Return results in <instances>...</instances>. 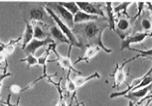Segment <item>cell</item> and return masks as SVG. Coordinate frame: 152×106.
I'll return each mask as SVG.
<instances>
[{
	"instance_id": "6da1fadb",
	"label": "cell",
	"mask_w": 152,
	"mask_h": 106,
	"mask_svg": "<svg viewBox=\"0 0 152 106\" xmlns=\"http://www.w3.org/2000/svg\"><path fill=\"white\" fill-rule=\"evenodd\" d=\"M108 27L107 18H99L96 21L76 24L72 29L79 43L84 47H99L105 53L110 54L113 50L105 48L102 41V32Z\"/></svg>"
},
{
	"instance_id": "7a4b0ae2",
	"label": "cell",
	"mask_w": 152,
	"mask_h": 106,
	"mask_svg": "<svg viewBox=\"0 0 152 106\" xmlns=\"http://www.w3.org/2000/svg\"><path fill=\"white\" fill-rule=\"evenodd\" d=\"M25 23H40L53 26L54 21L45 10V2H23L20 5Z\"/></svg>"
},
{
	"instance_id": "3957f363",
	"label": "cell",
	"mask_w": 152,
	"mask_h": 106,
	"mask_svg": "<svg viewBox=\"0 0 152 106\" xmlns=\"http://www.w3.org/2000/svg\"><path fill=\"white\" fill-rule=\"evenodd\" d=\"M45 10H46V12L49 14V15L52 17L54 23H56V25L58 26L59 29L63 32V34H64V35L67 37V39L69 40V42H70V46H69V47H72V46H74V47H77V48L82 49V50H85V47L81 44V43H79V41L76 38V36L74 35L73 31H72L70 28H69L68 26L65 24L64 22L61 21V20H60L58 17L56 16V14L54 13L53 11L50 9V8H48L47 6H46V5H45Z\"/></svg>"
},
{
	"instance_id": "277c9868",
	"label": "cell",
	"mask_w": 152,
	"mask_h": 106,
	"mask_svg": "<svg viewBox=\"0 0 152 106\" xmlns=\"http://www.w3.org/2000/svg\"><path fill=\"white\" fill-rule=\"evenodd\" d=\"M45 5L48 8H50L58 18L65 23L69 28L72 30L74 28V15L71 14L67 9L62 7L61 5L58 4V2H45Z\"/></svg>"
},
{
	"instance_id": "5b68a950",
	"label": "cell",
	"mask_w": 152,
	"mask_h": 106,
	"mask_svg": "<svg viewBox=\"0 0 152 106\" xmlns=\"http://www.w3.org/2000/svg\"><path fill=\"white\" fill-rule=\"evenodd\" d=\"M133 22H135V20L130 18L129 16H123L119 15L118 16V21H117L116 28L114 31H116L117 35L119 36V38L121 40H124L126 37L133 34V27L132 24Z\"/></svg>"
},
{
	"instance_id": "8992f818",
	"label": "cell",
	"mask_w": 152,
	"mask_h": 106,
	"mask_svg": "<svg viewBox=\"0 0 152 106\" xmlns=\"http://www.w3.org/2000/svg\"><path fill=\"white\" fill-rule=\"evenodd\" d=\"M80 10H83V12L88 14V15L99 16L100 18H105L104 13L102 11V7H104V4L102 2H76Z\"/></svg>"
},
{
	"instance_id": "52a82bcc",
	"label": "cell",
	"mask_w": 152,
	"mask_h": 106,
	"mask_svg": "<svg viewBox=\"0 0 152 106\" xmlns=\"http://www.w3.org/2000/svg\"><path fill=\"white\" fill-rule=\"evenodd\" d=\"M151 14L150 11L145 10L143 14H141L137 21L135 22V28H133L134 33H150L152 23H151Z\"/></svg>"
},
{
	"instance_id": "ba28073f",
	"label": "cell",
	"mask_w": 152,
	"mask_h": 106,
	"mask_svg": "<svg viewBox=\"0 0 152 106\" xmlns=\"http://www.w3.org/2000/svg\"><path fill=\"white\" fill-rule=\"evenodd\" d=\"M56 46H57V43H54L52 44V51L55 53V55L57 56V60L54 62H57L59 64V65L61 67L63 70H68L70 71H74V73H77L78 74H82L81 71L75 70L74 67H73V64L71 62V59H70V55H71V50H72V47H69V54H68V57H63L61 55H59L58 52L56 51Z\"/></svg>"
},
{
	"instance_id": "9c48e42d",
	"label": "cell",
	"mask_w": 152,
	"mask_h": 106,
	"mask_svg": "<svg viewBox=\"0 0 152 106\" xmlns=\"http://www.w3.org/2000/svg\"><path fill=\"white\" fill-rule=\"evenodd\" d=\"M151 33H134L131 34V35L127 36L124 40H122L121 42V47H120V51H123L125 49L131 51L132 48L130 47L131 44H139L142 41L147 38V37H150Z\"/></svg>"
},
{
	"instance_id": "30bf717a",
	"label": "cell",
	"mask_w": 152,
	"mask_h": 106,
	"mask_svg": "<svg viewBox=\"0 0 152 106\" xmlns=\"http://www.w3.org/2000/svg\"><path fill=\"white\" fill-rule=\"evenodd\" d=\"M133 60H135V57H133V58L129 59L128 61H125L124 62H123L122 65H118L116 64L115 65V70H114V71L111 74H110V76H113L114 77V84H113V88H116L118 87L120 84L122 83L123 81H125L126 78V74L123 71V68H124V67L126 65L128 64V62H132Z\"/></svg>"
},
{
	"instance_id": "8fae6325",
	"label": "cell",
	"mask_w": 152,
	"mask_h": 106,
	"mask_svg": "<svg viewBox=\"0 0 152 106\" xmlns=\"http://www.w3.org/2000/svg\"><path fill=\"white\" fill-rule=\"evenodd\" d=\"M55 41L50 38V37H48L47 39L45 40H37V39H33L32 41H31L29 44L27 45V47L24 49V53L26 54V55H33L35 54V52L38 50V49L44 47V46H47V45H51V44H54Z\"/></svg>"
},
{
	"instance_id": "7c38bea8",
	"label": "cell",
	"mask_w": 152,
	"mask_h": 106,
	"mask_svg": "<svg viewBox=\"0 0 152 106\" xmlns=\"http://www.w3.org/2000/svg\"><path fill=\"white\" fill-rule=\"evenodd\" d=\"M151 84L147 85V86L143 87V88H140L138 90H135V91H130L128 92L127 94H125V98L129 99V101H132L133 103H136L138 102L139 99H142L143 97H145V95L147 94L148 92L151 91Z\"/></svg>"
},
{
	"instance_id": "4fadbf2b",
	"label": "cell",
	"mask_w": 152,
	"mask_h": 106,
	"mask_svg": "<svg viewBox=\"0 0 152 106\" xmlns=\"http://www.w3.org/2000/svg\"><path fill=\"white\" fill-rule=\"evenodd\" d=\"M48 33H49L50 38L55 39V41L58 42L57 44L65 43V44H68L70 46V42H69V40L67 39V37L63 34V32L59 29V27L57 25L50 26V27H49V30H48Z\"/></svg>"
},
{
	"instance_id": "5bb4252c",
	"label": "cell",
	"mask_w": 152,
	"mask_h": 106,
	"mask_svg": "<svg viewBox=\"0 0 152 106\" xmlns=\"http://www.w3.org/2000/svg\"><path fill=\"white\" fill-rule=\"evenodd\" d=\"M99 16H94V15H88V14L83 12L80 10L78 13H76L74 15V24H81V23H87L91 21H96L99 19Z\"/></svg>"
},
{
	"instance_id": "9a60e30c",
	"label": "cell",
	"mask_w": 152,
	"mask_h": 106,
	"mask_svg": "<svg viewBox=\"0 0 152 106\" xmlns=\"http://www.w3.org/2000/svg\"><path fill=\"white\" fill-rule=\"evenodd\" d=\"M33 26V31H34V39L37 40H45L47 39L49 36L48 30H45V28L43 27V24L40 23H32L31 24Z\"/></svg>"
},
{
	"instance_id": "2e32d148",
	"label": "cell",
	"mask_w": 152,
	"mask_h": 106,
	"mask_svg": "<svg viewBox=\"0 0 152 106\" xmlns=\"http://www.w3.org/2000/svg\"><path fill=\"white\" fill-rule=\"evenodd\" d=\"M26 24V30H25L24 34L22 37V46L21 49L24 50L27 47V45L34 39V31H33V26L29 24V23H25Z\"/></svg>"
},
{
	"instance_id": "e0dca14e",
	"label": "cell",
	"mask_w": 152,
	"mask_h": 106,
	"mask_svg": "<svg viewBox=\"0 0 152 106\" xmlns=\"http://www.w3.org/2000/svg\"><path fill=\"white\" fill-rule=\"evenodd\" d=\"M99 47H88L87 50L85 51V55L84 57H82V58H79L77 60L76 62H74V65H77L78 62H90L91 59L93 58L94 56H96L97 54V52L99 51Z\"/></svg>"
},
{
	"instance_id": "ac0fdd59",
	"label": "cell",
	"mask_w": 152,
	"mask_h": 106,
	"mask_svg": "<svg viewBox=\"0 0 152 106\" xmlns=\"http://www.w3.org/2000/svg\"><path fill=\"white\" fill-rule=\"evenodd\" d=\"M105 10L107 14V24L110 30H115V16H114L113 7H111V2H105Z\"/></svg>"
},
{
	"instance_id": "d6986e66",
	"label": "cell",
	"mask_w": 152,
	"mask_h": 106,
	"mask_svg": "<svg viewBox=\"0 0 152 106\" xmlns=\"http://www.w3.org/2000/svg\"><path fill=\"white\" fill-rule=\"evenodd\" d=\"M94 78H100V74L99 73H94L91 74V76H87V77L77 76V77H75V78L73 79V81L75 82V84H76L77 88H78L80 86H82V85H84L86 82L90 81H91V79H94Z\"/></svg>"
},
{
	"instance_id": "ffe728a7",
	"label": "cell",
	"mask_w": 152,
	"mask_h": 106,
	"mask_svg": "<svg viewBox=\"0 0 152 106\" xmlns=\"http://www.w3.org/2000/svg\"><path fill=\"white\" fill-rule=\"evenodd\" d=\"M70 74H71V71L68 70L67 76H66V86H65V88L68 92V95L73 94V96H76L77 86H76V84H75V82L73 81V79H71Z\"/></svg>"
},
{
	"instance_id": "44dd1931",
	"label": "cell",
	"mask_w": 152,
	"mask_h": 106,
	"mask_svg": "<svg viewBox=\"0 0 152 106\" xmlns=\"http://www.w3.org/2000/svg\"><path fill=\"white\" fill-rule=\"evenodd\" d=\"M58 4L61 5L62 7H64L65 9H67L73 15H75V14L80 11V8L76 4V2H58Z\"/></svg>"
},
{
	"instance_id": "7402d4cb",
	"label": "cell",
	"mask_w": 152,
	"mask_h": 106,
	"mask_svg": "<svg viewBox=\"0 0 152 106\" xmlns=\"http://www.w3.org/2000/svg\"><path fill=\"white\" fill-rule=\"evenodd\" d=\"M131 3L133 2H122L121 4H119V6L115 7L113 10V13H116L117 15H123V16H127L128 17V14H127V7L129 6Z\"/></svg>"
},
{
	"instance_id": "603a6c76",
	"label": "cell",
	"mask_w": 152,
	"mask_h": 106,
	"mask_svg": "<svg viewBox=\"0 0 152 106\" xmlns=\"http://www.w3.org/2000/svg\"><path fill=\"white\" fill-rule=\"evenodd\" d=\"M22 40V37H20L17 40H10V42L6 44V47H5V50H4V53L6 54V56H10L11 54L13 53L14 49H15V46L18 44V43Z\"/></svg>"
},
{
	"instance_id": "cb8c5ba5",
	"label": "cell",
	"mask_w": 152,
	"mask_h": 106,
	"mask_svg": "<svg viewBox=\"0 0 152 106\" xmlns=\"http://www.w3.org/2000/svg\"><path fill=\"white\" fill-rule=\"evenodd\" d=\"M50 51H52V44L49 45V48L46 50L44 53V55H42L40 58L38 59V65H42V67H45L47 65V61H48V57L50 56Z\"/></svg>"
},
{
	"instance_id": "d4e9b609",
	"label": "cell",
	"mask_w": 152,
	"mask_h": 106,
	"mask_svg": "<svg viewBox=\"0 0 152 106\" xmlns=\"http://www.w3.org/2000/svg\"><path fill=\"white\" fill-rule=\"evenodd\" d=\"M20 62H26L28 68L32 67V65H38V59H36L33 55H28L26 59H23Z\"/></svg>"
},
{
	"instance_id": "484cf974",
	"label": "cell",
	"mask_w": 152,
	"mask_h": 106,
	"mask_svg": "<svg viewBox=\"0 0 152 106\" xmlns=\"http://www.w3.org/2000/svg\"><path fill=\"white\" fill-rule=\"evenodd\" d=\"M137 6H138V13L136 14V16L133 17L134 20L137 19L142 14V11L144 10V7H145V2H137Z\"/></svg>"
},
{
	"instance_id": "4316f807",
	"label": "cell",
	"mask_w": 152,
	"mask_h": 106,
	"mask_svg": "<svg viewBox=\"0 0 152 106\" xmlns=\"http://www.w3.org/2000/svg\"><path fill=\"white\" fill-rule=\"evenodd\" d=\"M9 90L11 91V94L14 93V94H18V93H21L22 92V88L19 86V85H16V84H13L11 85L9 87Z\"/></svg>"
},
{
	"instance_id": "83f0119b",
	"label": "cell",
	"mask_w": 152,
	"mask_h": 106,
	"mask_svg": "<svg viewBox=\"0 0 152 106\" xmlns=\"http://www.w3.org/2000/svg\"><path fill=\"white\" fill-rule=\"evenodd\" d=\"M7 67H8V65H7ZM7 67H6V68H7ZM9 76H12V73H6V70H5V73L3 74H0V88L2 86V81H3V79L6 78V77H9ZM0 101H2V100L0 99Z\"/></svg>"
},
{
	"instance_id": "f1b7e54d",
	"label": "cell",
	"mask_w": 152,
	"mask_h": 106,
	"mask_svg": "<svg viewBox=\"0 0 152 106\" xmlns=\"http://www.w3.org/2000/svg\"><path fill=\"white\" fill-rule=\"evenodd\" d=\"M6 58H7V56L4 52L3 53H0V64H1L2 62H6Z\"/></svg>"
},
{
	"instance_id": "f546056e",
	"label": "cell",
	"mask_w": 152,
	"mask_h": 106,
	"mask_svg": "<svg viewBox=\"0 0 152 106\" xmlns=\"http://www.w3.org/2000/svg\"><path fill=\"white\" fill-rule=\"evenodd\" d=\"M143 103V99H141L140 101L136 102V103H133L132 101H129V103H128V106H139L140 104H142Z\"/></svg>"
},
{
	"instance_id": "4dcf8cb0",
	"label": "cell",
	"mask_w": 152,
	"mask_h": 106,
	"mask_svg": "<svg viewBox=\"0 0 152 106\" xmlns=\"http://www.w3.org/2000/svg\"><path fill=\"white\" fill-rule=\"evenodd\" d=\"M5 47H6V45L3 44V43H0V53H3L4 50H5Z\"/></svg>"
},
{
	"instance_id": "1f68e13d",
	"label": "cell",
	"mask_w": 152,
	"mask_h": 106,
	"mask_svg": "<svg viewBox=\"0 0 152 106\" xmlns=\"http://www.w3.org/2000/svg\"><path fill=\"white\" fill-rule=\"evenodd\" d=\"M10 97H11V94H9V95H8V99H7V101L6 102H4V104L6 105V106H11V103H10Z\"/></svg>"
},
{
	"instance_id": "d6a6232c",
	"label": "cell",
	"mask_w": 152,
	"mask_h": 106,
	"mask_svg": "<svg viewBox=\"0 0 152 106\" xmlns=\"http://www.w3.org/2000/svg\"><path fill=\"white\" fill-rule=\"evenodd\" d=\"M150 103H151V98H148L147 99V102H146L143 106H149V104H150Z\"/></svg>"
},
{
	"instance_id": "836d02e7",
	"label": "cell",
	"mask_w": 152,
	"mask_h": 106,
	"mask_svg": "<svg viewBox=\"0 0 152 106\" xmlns=\"http://www.w3.org/2000/svg\"><path fill=\"white\" fill-rule=\"evenodd\" d=\"M19 102H20V97L18 98V100H17V103H15V104H11V106H19Z\"/></svg>"
},
{
	"instance_id": "e575fe53",
	"label": "cell",
	"mask_w": 152,
	"mask_h": 106,
	"mask_svg": "<svg viewBox=\"0 0 152 106\" xmlns=\"http://www.w3.org/2000/svg\"><path fill=\"white\" fill-rule=\"evenodd\" d=\"M81 105H82V106H85V105H84V103H81ZM76 106H80V103H79V101H78V99H76Z\"/></svg>"
},
{
	"instance_id": "d590c367",
	"label": "cell",
	"mask_w": 152,
	"mask_h": 106,
	"mask_svg": "<svg viewBox=\"0 0 152 106\" xmlns=\"http://www.w3.org/2000/svg\"><path fill=\"white\" fill-rule=\"evenodd\" d=\"M0 106H6L4 104V102L3 101H0Z\"/></svg>"
}]
</instances>
